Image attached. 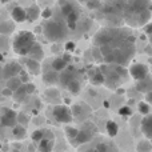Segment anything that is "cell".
Segmentation results:
<instances>
[{"instance_id":"cell-1","label":"cell","mask_w":152,"mask_h":152,"mask_svg":"<svg viewBox=\"0 0 152 152\" xmlns=\"http://www.w3.org/2000/svg\"><path fill=\"white\" fill-rule=\"evenodd\" d=\"M95 45H99L103 52L104 63L126 66L135 55V37L124 28L100 29L94 39Z\"/></svg>"},{"instance_id":"cell-2","label":"cell","mask_w":152,"mask_h":152,"mask_svg":"<svg viewBox=\"0 0 152 152\" xmlns=\"http://www.w3.org/2000/svg\"><path fill=\"white\" fill-rule=\"evenodd\" d=\"M123 16L129 26L144 27L151 19L150 0H126Z\"/></svg>"},{"instance_id":"cell-3","label":"cell","mask_w":152,"mask_h":152,"mask_svg":"<svg viewBox=\"0 0 152 152\" xmlns=\"http://www.w3.org/2000/svg\"><path fill=\"white\" fill-rule=\"evenodd\" d=\"M36 43L35 34L31 31H20L12 39V50L19 56H28L29 51Z\"/></svg>"},{"instance_id":"cell-4","label":"cell","mask_w":152,"mask_h":152,"mask_svg":"<svg viewBox=\"0 0 152 152\" xmlns=\"http://www.w3.org/2000/svg\"><path fill=\"white\" fill-rule=\"evenodd\" d=\"M67 28H68L67 23L50 19L43 26V32H44V36L47 37V40L52 43H58L67 36Z\"/></svg>"},{"instance_id":"cell-5","label":"cell","mask_w":152,"mask_h":152,"mask_svg":"<svg viewBox=\"0 0 152 152\" xmlns=\"http://www.w3.org/2000/svg\"><path fill=\"white\" fill-rule=\"evenodd\" d=\"M102 71L104 72L105 76V84L110 86L111 88H116L119 84H121L124 81V76L127 75V71L123 68V66L120 64H110L105 63L103 66H100Z\"/></svg>"},{"instance_id":"cell-6","label":"cell","mask_w":152,"mask_h":152,"mask_svg":"<svg viewBox=\"0 0 152 152\" xmlns=\"http://www.w3.org/2000/svg\"><path fill=\"white\" fill-rule=\"evenodd\" d=\"M52 118L60 124H69L74 120V113L69 107L64 104H58L52 108Z\"/></svg>"},{"instance_id":"cell-7","label":"cell","mask_w":152,"mask_h":152,"mask_svg":"<svg viewBox=\"0 0 152 152\" xmlns=\"http://www.w3.org/2000/svg\"><path fill=\"white\" fill-rule=\"evenodd\" d=\"M95 131H96V128L94 127V124L91 123H86L83 126V128L79 129V135L74 140V142L71 143L72 145H75V147H77L79 144H84V143H88L89 140L94 137V134Z\"/></svg>"},{"instance_id":"cell-8","label":"cell","mask_w":152,"mask_h":152,"mask_svg":"<svg viewBox=\"0 0 152 152\" xmlns=\"http://www.w3.org/2000/svg\"><path fill=\"white\" fill-rule=\"evenodd\" d=\"M18 113L11 108H1V116H0V124L4 128H12L18 124Z\"/></svg>"},{"instance_id":"cell-9","label":"cell","mask_w":152,"mask_h":152,"mask_svg":"<svg viewBox=\"0 0 152 152\" xmlns=\"http://www.w3.org/2000/svg\"><path fill=\"white\" fill-rule=\"evenodd\" d=\"M128 72H129V75H131V77L135 79L136 81L142 80V79L147 77V76L150 75V69H148V67L143 63L132 64V66L129 67Z\"/></svg>"},{"instance_id":"cell-10","label":"cell","mask_w":152,"mask_h":152,"mask_svg":"<svg viewBox=\"0 0 152 152\" xmlns=\"http://www.w3.org/2000/svg\"><path fill=\"white\" fill-rule=\"evenodd\" d=\"M21 69H23V67H21L20 63H18V61H8L3 67V71H1L3 79L7 80V79L13 77V76H19Z\"/></svg>"},{"instance_id":"cell-11","label":"cell","mask_w":152,"mask_h":152,"mask_svg":"<svg viewBox=\"0 0 152 152\" xmlns=\"http://www.w3.org/2000/svg\"><path fill=\"white\" fill-rule=\"evenodd\" d=\"M89 81H91L94 86H103L105 84V76L104 72L102 71V68H94L89 71Z\"/></svg>"},{"instance_id":"cell-12","label":"cell","mask_w":152,"mask_h":152,"mask_svg":"<svg viewBox=\"0 0 152 152\" xmlns=\"http://www.w3.org/2000/svg\"><path fill=\"white\" fill-rule=\"evenodd\" d=\"M140 131L143 132L147 139L152 140V113L150 115H145L143 118L142 123H140Z\"/></svg>"},{"instance_id":"cell-13","label":"cell","mask_w":152,"mask_h":152,"mask_svg":"<svg viewBox=\"0 0 152 152\" xmlns=\"http://www.w3.org/2000/svg\"><path fill=\"white\" fill-rule=\"evenodd\" d=\"M11 18L12 20H15L16 23H23L27 21V8H23L20 5H16L11 11Z\"/></svg>"},{"instance_id":"cell-14","label":"cell","mask_w":152,"mask_h":152,"mask_svg":"<svg viewBox=\"0 0 152 152\" xmlns=\"http://www.w3.org/2000/svg\"><path fill=\"white\" fill-rule=\"evenodd\" d=\"M136 89L139 92H143V94H147V92L152 91V76L148 75L147 77H144V79L137 81Z\"/></svg>"},{"instance_id":"cell-15","label":"cell","mask_w":152,"mask_h":152,"mask_svg":"<svg viewBox=\"0 0 152 152\" xmlns=\"http://www.w3.org/2000/svg\"><path fill=\"white\" fill-rule=\"evenodd\" d=\"M39 16H42V11L36 4H32L27 8V21L28 23H34L39 19Z\"/></svg>"},{"instance_id":"cell-16","label":"cell","mask_w":152,"mask_h":152,"mask_svg":"<svg viewBox=\"0 0 152 152\" xmlns=\"http://www.w3.org/2000/svg\"><path fill=\"white\" fill-rule=\"evenodd\" d=\"M43 81L48 86H53V84L60 83V75H58V71L52 69V71H48L45 74H43Z\"/></svg>"},{"instance_id":"cell-17","label":"cell","mask_w":152,"mask_h":152,"mask_svg":"<svg viewBox=\"0 0 152 152\" xmlns=\"http://www.w3.org/2000/svg\"><path fill=\"white\" fill-rule=\"evenodd\" d=\"M26 67L28 69V72L31 75H39L40 74V61L36 60V59H32V58H28L26 59Z\"/></svg>"},{"instance_id":"cell-18","label":"cell","mask_w":152,"mask_h":152,"mask_svg":"<svg viewBox=\"0 0 152 152\" xmlns=\"http://www.w3.org/2000/svg\"><path fill=\"white\" fill-rule=\"evenodd\" d=\"M79 18H80V12H79V10L76 8L75 11H72L71 13H68V15L64 18V20H66L67 26H68L69 29H75L76 26H77V21H79Z\"/></svg>"},{"instance_id":"cell-19","label":"cell","mask_w":152,"mask_h":152,"mask_svg":"<svg viewBox=\"0 0 152 152\" xmlns=\"http://www.w3.org/2000/svg\"><path fill=\"white\" fill-rule=\"evenodd\" d=\"M68 63L69 61L67 60L64 56H59V58H55L52 60V63H51V67H52V69H55V71H58V72H63L64 69L68 67Z\"/></svg>"},{"instance_id":"cell-20","label":"cell","mask_w":152,"mask_h":152,"mask_svg":"<svg viewBox=\"0 0 152 152\" xmlns=\"http://www.w3.org/2000/svg\"><path fill=\"white\" fill-rule=\"evenodd\" d=\"M28 58H32V59H36V60H43L44 58V51H43V47L39 44V43H35V45L32 47V50L29 51L28 53Z\"/></svg>"},{"instance_id":"cell-21","label":"cell","mask_w":152,"mask_h":152,"mask_svg":"<svg viewBox=\"0 0 152 152\" xmlns=\"http://www.w3.org/2000/svg\"><path fill=\"white\" fill-rule=\"evenodd\" d=\"M74 72H75L74 69H72V68H68V67H67V68L64 69L63 72H61V75H60V84H61V86L66 87L67 84H68L69 81L72 80V79L76 77Z\"/></svg>"},{"instance_id":"cell-22","label":"cell","mask_w":152,"mask_h":152,"mask_svg":"<svg viewBox=\"0 0 152 152\" xmlns=\"http://www.w3.org/2000/svg\"><path fill=\"white\" fill-rule=\"evenodd\" d=\"M12 136L18 140H21L27 136V129H26V126L23 124H16L15 127H12Z\"/></svg>"},{"instance_id":"cell-23","label":"cell","mask_w":152,"mask_h":152,"mask_svg":"<svg viewBox=\"0 0 152 152\" xmlns=\"http://www.w3.org/2000/svg\"><path fill=\"white\" fill-rule=\"evenodd\" d=\"M15 20H8V21H3L1 24H0V32H1L3 36H7V35H11L13 32V29H15Z\"/></svg>"},{"instance_id":"cell-24","label":"cell","mask_w":152,"mask_h":152,"mask_svg":"<svg viewBox=\"0 0 152 152\" xmlns=\"http://www.w3.org/2000/svg\"><path fill=\"white\" fill-rule=\"evenodd\" d=\"M76 7L74 3L68 1V0H64V1H60V12L63 15V18H66L68 13H71L72 11H75Z\"/></svg>"},{"instance_id":"cell-25","label":"cell","mask_w":152,"mask_h":152,"mask_svg":"<svg viewBox=\"0 0 152 152\" xmlns=\"http://www.w3.org/2000/svg\"><path fill=\"white\" fill-rule=\"evenodd\" d=\"M71 110H72V113H74V119H83L86 118L87 113H89V112L86 113V108L81 104H74Z\"/></svg>"},{"instance_id":"cell-26","label":"cell","mask_w":152,"mask_h":152,"mask_svg":"<svg viewBox=\"0 0 152 152\" xmlns=\"http://www.w3.org/2000/svg\"><path fill=\"white\" fill-rule=\"evenodd\" d=\"M53 144H55V140H50L47 137H44L43 140H40L37 143V150L39 151H51L53 148Z\"/></svg>"},{"instance_id":"cell-27","label":"cell","mask_w":152,"mask_h":152,"mask_svg":"<svg viewBox=\"0 0 152 152\" xmlns=\"http://www.w3.org/2000/svg\"><path fill=\"white\" fill-rule=\"evenodd\" d=\"M5 86L10 87V88L12 89L13 92H15L16 89L20 88V87L23 86V81H21V79L19 77V76H13V77L7 79V84H5Z\"/></svg>"},{"instance_id":"cell-28","label":"cell","mask_w":152,"mask_h":152,"mask_svg":"<svg viewBox=\"0 0 152 152\" xmlns=\"http://www.w3.org/2000/svg\"><path fill=\"white\" fill-rule=\"evenodd\" d=\"M105 129H107V134L110 135L111 137H115L116 135L119 134V126H118V123L113 120H110L105 124Z\"/></svg>"},{"instance_id":"cell-29","label":"cell","mask_w":152,"mask_h":152,"mask_svg":"<svg viewBox=\"0 0 152 152\" xmlns=\"http://www.w3.org/2000/svg\"><path fill=\"white\" fill-rule=\"evenodd\" d=\"M28 96V92H27V89H26V86H21L20 88H18L15 92H13V99L16 100V102H19V103H21L26 97Z\"/></svg>"},{"instance_id":"cell-30","label":"cell","mask_w":152,"mask_h":152,"mask_svg":"<svg viewBox=\"0 0 152 152\" xmlns=\"http://www.w3.org/2000/svg\"><path fill=\"white\" fill-rule=\"evenodd\" d=\"M66 88L68 89L72 95H77L79 92H80V81H79L76 77L72 79V80L66 86Z\"/></svg>"},{"instance_id":"cell-31","label":"cell","mask_w":152,"mask_h":152,"mask_svg":"<svg viewBox=\"0 0 152 152\" xmlns=\"http://www.w3.org/2000/svg\"><path fill=\"white\" fill-rule=\"evenodd\" d=\"M137 110H139V112L142 113V115H150L152 112V104L145 100V102H140L139 104H137Z\"/></svg>"},{"instance_id":"cell-32","label":"cell","mask_w":152,"mask_h":152,"mask_svg":"<svg viewBox=\"0 0 152 152\" xmlns=\"http://www.w3.org/2000/svg\"><path fill=\"white\" fill-rule=\"evenodd\" d=\"M45 137V129L44 128H39V129H35L34 132H32V135H31V140L34 143H39L40 140H43Z\"/></svg>"},{"instance_id":"cell-33","label":"cell","mask_w":152,"mask_h":152,"mask_svg":"<svg viewBox=\"0 0 152 152\" xmlns=\"http://www.w3.org/2000/svg\"><path fill=\"white\" fill-rule=\"evenodd\" d=\"M66 135H67V139L69 140V142H74V140L79 135V129L75 128V127H66Z\"/></svg>"},{"instance_id":"cell-34","label":"cell","mask_w":152,"mask_h":152,"mask_svg":"<svg viewBox=\"0 0 152 152\" xmlns=\"http://www.w3.org/2000/svg\"><path fill=\"white\" fill-rule=\"evenodd\" d=\"M137 151H150L152 150V144H151V140H142V142L137 144Z\"/></svg>"},{"instance_id":"cell-35","label":"cell","mask_w":152,"mask_h":152,"mask_svg":"<svg viewBox=\"0 0 152 152\" xmlns=\"http://www.w3.org/2000/svg\"><path fill=\"white\" fill-rule=\"evenodd\" d=\"M119 115L120 116H124V118H127V116H131L132 115V110L131 107H128V105H123V107L120 108V110L118 111Z\"/></svg>"},{"instance_id":"cell-36","label":"cell","mask_w":152,"mask_h":152,"mask_svg":"<svg viewBox=\"0 0 152 152\" xmlns=\"http://www.w3.org/2000/svg\"><path fill=\"white\" fill-rule=\"evenodd\" d=\"M29 72H28V69H21L20 71V74H19V77L21 79V81H23V84H26V83H29Z\"/></svg>"},{"instance_id":"cell-37","label":"cell","mask_w":152,"mask_h":152,"mask_svg":"<svg viewBox=\"0 0 152 152\" xmlns=\"http://www.w3.org/2000/svg\"><path fill=\"white\" fill-rule=\"evenodd\" d=\"M45 95H47V99H50V100H52V99H56V100H58L59 97H60V96H59V92L56 91V89H53V88L47 89Z\"/></svg>"},{"instance_id":"cell-38","label":"cell","mask_w":152,"mask_h":152,"mask_svg":"<svg viewBox=\"0 0 152 152\" xmlns=\"http://www.w3.org/2000/svg\"><path fill=\"white\" fill-rule=\"evenodd\" d=\"M42 16H43V19H45V20H50V19L53 18V11L51 10L50 7L44 8V10L42 11Z\"/></svg>"},{"instance_id":"cell-39","label":"cell","mask_w":152,"mask_h":152,"mask_svg":"<svg viewBox=\"0 0 152 152\" xmlns=\"http://www.w3.org/2000/svg\"><path fill=\"white\" fill-rule=\"evenodd\" d=\"M94 150H96V151H107V150H112V147H110V145L105 144V143H99V144H96L94 147Z\"/></svg>"},{"instance_id":"cell-40","label":"cell","mask_w":152,"mask_h":152,"mask_svg":"<svg viewBox=\"0 0 152 152\" xmlns=\"http://www.w3.org/2000/svg\"><path fill=\"white\" fill-rule=\"evenodd\" d=\"M87 7H88L89 10H96V8L100 7V1H99V0H88Z\"/></svg>"},{"instance_id":"cell-41","label":"cell","mask_w":152,"mask_h":152,"mask_svg":"<svg viewBox=\"0 0 152 152\" xmlns=\"http://www.w3.org/2000/svg\"><path fill=\"white\" fill-rule=\"evenodd\" d=\"M24 86H26V89H27V92H28V95H32L35 91H36V86H35L34 83H31V81H29V83H26Z\"/></svg>"},{"instance_id":"cell-42","label":"cell","mask_w":152,"mask_h":152,"mask_svg":"<svg viewBox=\"0 0 152 152\" xmlns=\"http://www.w3.org/2000/svg\"><path fill=\"white\" fill-rule=\"evenodd\" d=\"M1 95L4 97H11V96H13V91L10 88V87L5 86V88H3V91H1Z\"/></svg>"},{"instance_id":"cell-43","label":"cell","mask_w":152,"mask_h":152,"mask_svg":"<svg viewBox=\"0 0 152 152\" xmlns=\"http://www.w3.org/2000/svg\"><path fill=\"white\" fill-rule=\"evenodd\" d=\"M18 121L20 124H23V126H27L28 124V118L24 113H20V115H18Z\"/></svg>"},{"instance_id":"cell-44","label":"cell","mask_w":152,"mask_h":152,"mask_svg":"<svg viewBox=\"0 0 152 152\" xmlns=\"http://www.w3.org/2000/svg\"><path fill=\"white\" fill-rule=\"evenodd\" d=\"M64 50L68 51V52H72V51H75V43L74 42H67L66 44H64Z\"/></svg>"},{"instance_id":"cell-45","label":"cell","mask_w":152,"mask_h":152,"mask_svg":"<svg viewBox=\"0 0 152 152\" xmlns=\"http://www.w3.org/2000/svg\"><path fill=\"white\" fill-rule=\"evenodd\" d=\"M143 29H144V32H145V35H152V23H147L144 27H143Z\"/></svg>"},{"instance_id":"cell-46","label":"cell","mask_w":152,"mask_h":152,"mask_svg":"<svg viewBox=\"0 0 152 152\" xmlns=\"http://www.w3.org/2000/svg\"><path fill=\"white\" fill-rule=\"evenodd\" d=\"M45 137L50 140H55V134L52 131H50V129H45Z\"/></svg>"},{"instance_id":"cell-47","label":"cell","mask_w":152,"mask_h":152,"mask_svg":"<svg viewBox=\"0 0 152 152\" xmlns=\"http://www.w3.org/2000/svg\"><path fill=\"white\" fill-rule=\"evenodd\" d=\"M145 100H147L150 104H152V91H150V92H147V94H145Z\"/></svg>"},{"instance_id":"cell-48","label":"cell","mask_w":152,"mask_h":152,"mask_svg":"<svg viewBox=\"0 0 152 152\" xmlns=\"http://www.w3.org/2000/svg\"><path fill=\"white\" fill-rule=\"evenodd\" d=\"M103 105H104V107H110V103H108V102H104V103H103Z\"/></svg>"},{"instance_id":"cell-49","label":"cell","mask_w":152,"mask_h":152,"mask_svg":"<svg viewBox=\"0 0 152 152\" xmlns=\"http://www.w3.org/2000/svg\"><path fill=\"white\" fill-rule=\"evenodd\" d=\"M8 1H11V0H1L3 4H5V3H8Z\"/></svg>"},{"instance_id":"cell-50","label":"cell","mask_w":152,"mask_h":152,"mask_svg":"<svg viewBox=\"0 0 152 152\" xmlns=\"http://www.w3.org/2000/svg\"><path fill=\"white\" fill-rule=\"evenodd\" d=\"M150 43H151V45H152V35H150Z\"/></svg>"}]
</instances>
